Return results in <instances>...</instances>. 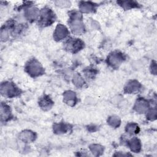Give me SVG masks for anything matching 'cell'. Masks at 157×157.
<instances>
[{
	"mask_svg": "<svg viewBox=\"0 0 157 157\" xmlns=\"http://www.w3.org/2000/svg\"><path fill=\"white\" fill-rule=\"evenodd\" d=\"M68 23L73 34L81 35L85 32V28L82 21V15L79 11L74 10L69 12Z\"/></svg>",
	"mask_w": 157,
	"mask_h": 157,
	"instance_id": "obj_1",
	"label": "cell"
},
{
	"mask_svg": "<svg viewBox=\"0 0 157 157\" xmlns=\"http://www.w3.org/2000/svg\"><path fill=\"white\" fill-rule=\"evenodd\" d=\"M25 70L31 77L34 78L40 76L45 73L42 64L36 58H32L26 63Z\"/></svg>",
	"mask_w": 157,
	"mask_h": 157,
	"instance_id": "obj_2",
	"label": "cell"
},
{
	"mask_svg": "<svg viewBox=\"0 0 157 157\" xmlns=\"http://www.w3.org/2000/svg\"><path fill=\"white\" fill-rule=\"evenodd\" d=\"M56 15L54 12L49 7H45L40 10L38 19V25L40 27H47L55 22Z\"/></svg>",
	"mask_w": 157,
	"mask_h": 157,
	"instance_id": "obj_3",
	"label": "cell"
},
{
	"mask_svg": "<svg viewBox=\"0 0 157 157\" xmlns=\"http://www.w3.org/2000/svg\"><path fill=\"white\" fill-rule=\"evenodd\" d=\"M1 94L9 98L17 97L21 94V90L11 82H4L1 85Z\"/></svg>",
	"mask_w": 157,
	"mask_h": 157,
	"instance_id": "obj_4",
	"label": "cell"
},
{
	"mask_svg": "<svg viewBox=\"0 0 157 157\" xmlns=\"http://www.w3.org/2000/svg\"><path fill=\"white\" fill-rule=\"evenodd\" d=\"M84 42L80 39L69 37L64 43V48L72 53H75L84 47Z\"/></svg>",
	"mask_w": 157,
	"mask_h": 157,
	"instance_id": "obj_5",
	"label": "cell"
},
{
	"mask_svg": "<svg viewBox=\"0 0 157 157\" xmlns=\"http://www.w3.org/2000/svg\"><path fill=\"white\" fill-rule=\"evenodd\" d=\"M125 55L120 51H114L110 53L107 58V64L113 69L118 68L125 60Z\"/></svg>",
	"mask_w": 157,
	"mask_h": 157,
	"instance_id": "obj_6",
	"label": "cell"
},
{
	"mask_svg": "<svg viewBox=\"0 0 157 157\" xmlns=\"http://www.w3.org/2000/svg\"><path fill=\"white\" fill-rule=\"evenodd\" d=\"M69 34L68 29L62 24H58L53 33V38L56 41H60L64 39Z\"/></svg>",
	"mask_w": 157,
	"mask_h": 157,
	"instance_id": "obj_7",
	"label": "cell"
},
{
	"mask_svg": "<svg viewBox=\"0 0 157 157\" xmlns=\"http://www.w3.org/2000/svg\"><path fill=\"white\" fill-rule=\"evenodd\" d=\"M150 107L149 102L144 98H139L134 104V109L139 113H144L148 111Z\"/></svg>",
	"mask_w": 157,
	"mask_h": 157,
	"instance_id": "obj_8",
	"label": "cell"
},
{
	"mask_svg": "<svg viewBox=\"0 0 157 157\" xmlns=\"http://www.w3.org/2000/svg\"><path fill=\"white\" fill-rule=\"evenodd\" d=\"M142 89L141 84L136 80H129L126 84L124 90L127 94H137Z\"/></svg>",
	"mask_w": 157,
	"mask_h": 157,
	"instance_id": "obj_9",
	"label": "cell"
},
{
	"mask_svg": "<svg viewBox=\"0 0 157 157\" xmlns=\"http://www.w3.org/2000/svg\"><path fill=\"white\" fill-rule=\"evenodd\" d=\"M40 15V10L34 7H28L25 9V17L27 20L32 22L38 20Z\"/></svg>",
	"mask_w": 157,
	"mask_h": 157,
	"instance_id": "obj_10",
	"label": "cell"
},
{
	"mask_svg": "<svg viewBox=\"0 0 157 157\" xmlns=\"http://www.w3.org/2000/svg\"><path fill=\"white\" fill-rule=\"evenodd\" d=\"M12 112L10 107L5 102H1V120L2 123H5L10 120L12 118Z\"/></svg>",
	"mask_w": 157,
	"mask_h": 157,
	"instance_id": "obj_11",
	"label": "cell"
},
{
	"mask_svg": "<svg viewBox=\"0 0 157 157\" xmlns=\"http://www.w3.org/2000/svg\"><path fill=\"white\" fill-rule=\"evenodd\" d=\"M38 103L40 109L44 111H47L51 109V108L53 107L54 104L53 101L48 95H44L42 97H40Z\"/></svg>",
	"mask_w": 157,
	"mask_h": 157,
	"instance_id": "obj_12",
	"label": "cell"
},
{
	"mask_svg": "<svg viewBox=\"0 0 157 157\" xmlns=\"http://www.w3.org/2000/svg\"><path fill=\"white\" fill-rule=\"evenodd\" d=\"M97 6L96 4L91 1H80L79 2L80 10L83 13L94 12Z\"/></svg>",
	"mask_w": 157,
	"mask_h": 157,
	"instance_id": "obj_13",
	"label": "cell"
},
{
	"mask_svg": "<svg viewBox=\"0 0 157 157\" xmlns=\"http://www.w3.org/2000/svg\"><path fill=\"white\" fill-rule=\"evenodd\" d=\"M36 135L35 132L30 130H25L19 134V139L26 143H31L35 140Z\"/></svg>",
	"mask_w": 157,
	"mask_h": 157,
	"instance_id": "obj_14",
	"label": "cell"
},
{
	"mask_svg": "<svg viewBox=\"0 0 157 157\" xmlns=\"http://www.w3.org/2000/svg\"><path fill=\"white\" fill-rule=\"evenodd\" d=\"M63 101L69 105L74 106L77 102V96L75 92L66 91L63 94Z\"/></svg>",
	"mask_w": 157,
	"mask_h": 157,
	"instance_id": "obj_15",
	"label": "cell"
},
{
	"mask_svg": "<svg viewBox=\"0 0 157 157\" xmlns=\"http://www.w3.org/2000/svg\"><path fill=\"white\" fill-rule=\"evenodd\" d=\"M127 145L132 151L134 153H139L141 149L140 141L137 137H133L127 141Z\"/></svg>",
	"mask_w": 157,
	"mask_h": 157,
	"instance_id": "obj_16",
	"label": "cell"
},
{
	"mask_svg": "<svg viewBox=\"0 0 157 157\" xmlns=\"http://www.w3.org/2000/svg\"><path fill=\"white\" fill-rule=\"evenodd\" d=\"M71 127L69 124L65 123H59L53 125V131L56 134H64L68 132Z\"/></svg>",
	"mask_w": 157,
	"mask_h": 157,
	"instance_id": "obj_17",
	"label": "cell"
},
{
	"mask_svg": "<svg viewBox=\"0 0 157 157\" xmlns=\"http://www.w3.org/2000/svg\"><path fill=\"white\" fill-rule=\"evenodd\" d=\"M117 3L124 10H129L132 8L139 7L140 4L134 1H120Z\"/></svg>",
	"mask_w": 157,
	"mask_h": 157,
	"instance_id": "obj_18",
	"label": "cell"
},
{
	"mask_svg": "<svg viewBox=\"0 0 157 157\" xmlns=\"http://www.w3.org/2000/svg\"><path fill=\"white\" fill-rule=\"evenodd\" d=\"M125 130L129 134L134 135L139 133L140 129L137 124L135 123H129L126 126Z\"/></svg>",
	"mask_w": 157,
	"mask_h": 157,
	"instance_id": "obj_19",
	"label": "cell"
},
{
	"mask_svg": "<svg viewBox=\"0 0 157 157\" xmlns=\"http://www.w3.org/2000/svg\"><path fill=\"white\" fill-rule=\"evenodd\" d=\"M121 121L119 117L117 116H111L107 120V123L113 128H118L120 124Z\"/></svg>",
	"mask_w": 157,
	"mask_h": 157,
	"instance_id": "obj_20",
	"label": "cell"
},
{
	"mask_svg": "<svg viewBox=\"0 0 157 157\" xmlns=\"http://www.w3.org/2000/svg\"><path fill=\"white\" fill-rule=\"evenodd\" d=\"M85 75L88 77V78H93L94 77V75L97 74L98 71L96 69H94L93 67H88L87 69H86L85 71Z\"/></svg>",
	"mask_w": 157,
	"mask_h": 157,
	"instance_id": "obj_21",
	"label": "cell"
},
{
	"mask_svg": "<svg viewBox=\"0 0 157 157\" xmlns=\"http://www.w3.org/2000/svg\"><path fill=\"white\" fill-rule=\"evenodd\" d=\"M147 118L153 121L155 120L156 118V107H151V109H148L147 112Z\"/></svg>",
	"mask_w": 157,
	"mask_h": 157,
	"instance_id": "obj_22",
	"label": "cell"
},
{
	"mask_svg": "<svg viewBox=\"0 0 157 157\" xmlns=\"http://www.w3.org/2000/svg\"><path fill=\"white\" fill-rule=\"evenodd\" d=\"M73 82H74V84L75 85L78 87H81V86H83V85L85 83L84 80H83V78L79 74H76L74 76Z\"/></svg>",
	"mask_w": 157,
	"mask_h": 157,
	"instance_id": "obj_23",
	"label": "cell"
},
{
	"mask_svg": "<svg viewBox=\"0 0 157 157\" xmlns=\"http://www.w3.org/2000/svg\"><path fill=\"white\" fill-rule=\"evenodd\" d=\"M90 148L91 151L93 152V153H99V152H102L104 149L102 146L98 145V144H92L90 146Z\"/></svg>",
	"mask_w": 157,
	"mask_h": 157,
	"instance_id": "obj_24",
	"label": "cell"
},
{
	"mask_svg": "<svg viewBox=\"0 0 157 157\" xmlns=\"http://www.w3.org/2000/svg\"><path fill=\"white\" fill-rule=\"evenodd\" d=\"M55 2L56 6L59 7H69L71 5L70 2L67 1H55Z\"/></svg>",
	"mask_w": 157,
	"mask_h": 157,
	"instance_id": "obj_25",
	"label": "cell"
},
{
	"mask_svg": "<svg viewBox=\"0 0 157 157\" xmlns=\"http://www.w3.org/2000/svg\"><path fill=\"white\" fill-rule=\"evenodd\" d=\"M150 68H151L150 69H151V73L153 74H156V62H155V61H152V62H151Z\"/></svg>",
	"mask_w": 157,
	"mask_h": 157,
	"instance_id": "obj_26",
	"label": "cell"
}]
</instances>
